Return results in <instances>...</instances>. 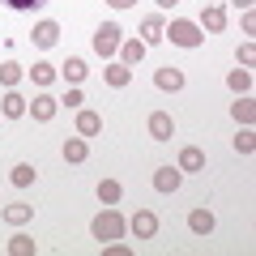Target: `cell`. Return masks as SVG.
<instances>
[{"instance_id":"cell-26","label":"cell","mask_w":256,"mask_h":256,"mask_svg":"<svg viewBox=\"0 0 256 256\" xmlns=\"http://www.w3.org/2000/svg\"><path fill=\"white\" fill-rule=\"evenodd\" d=\"M120 196H124V188H120L116 180H102V184H98V201H102V205H116Z\"/></svg>"},{"instance_id":"cell-2","label":"cell","mask_w":256,"mask_h":256,"mask_svg":"<svg viewBox=\"0 0 256 256\" xmlns=\"http://www.w3.org/2000/svg\"><path fill=\"white\" fill-rule=\"evenodd\" d=\"M162 38H171L175 47H201L205 43V30L196 26V22H184V18H175L171 26H166V34Z\"/></svg>"},{"instance_id":"cell-19","label":"cell","mask_w":256,"mask_h":256,"mask_svg":"<svg viewBox=\"0 0 256 256\" xmlns=\"http://www.w3.org/2000/svg\"><path fill=\"white\" fill-rule=\"evenodd\" d=\"M188 230H192V235H210V230H214V214L210 210H192L188 214Z\"/></svg>"},{"instance_id":"cell-25","label":"cell","mask_w":256,"mask_h":256,"mask_svg":"<svg viewBox=\"0 0 256 256\" xmlns=\"http://www.w3.org/2000/svg\"><path fill=\"white\" fill-rule=\"evenodd\" d=\"M38 248H34V239L30 235H13L9 239V256H34Z\"/></svg>"},{"instance_id":"cell-27","label":"cell","mask_w":256,"mask_h":256,"mask_svg":"<svg viewBox=\"0 0 256 256\" xmlns=\"http://www.w3.org/2000/svg\"><path fill=\"white\" fill-rule=\"evenodd\" d=\"M34 166H30V162H18V166H13V175H9V180L13 184H18V188H30V184H34Z\"/></svg>"},{"instance_id":"cell-34","label":"cell","mask_w":256,"mask_h":256,"mask_svg":"<svg viewBox=\"0 0 256 256\" xmlns=\"http://www.w3.org/2000/svg\"><path fill=\"white\" fill-rule=\"evenodd\" d=\"M158 9H175V4H180V0H154Z\"/></svg>"},{"instance_id":"cell-3","label":"cell","mask_w":256,"mask_h":256,"mask_svg":"<svg viewBox=\"0 0 256 256\" xmlns=\"http://www.w3.org/2000/svg\"><path fill=\"white\" fill-rule=\"evenodd\" d=\"M120 43H124V30H120L116 22H102V26L94 30V52L98 56H116Z\"/></svg>"},{"instance_id":"cell-10","label":"cell","mask_w":256,"mask_h":256,"mask_svg":"<svg viewBox=\"0 0 256 256\" xmlns=\"http://www.w3.org/2000/svg\"><path fill=\"white\" fill-rule=\"evenodd\" d=\"M180 184H184V171H180V166H158V171H154V188H158V192H175Z\"/></svg>"},{"instance_id":"cell-22","label":"cell","mask_w":256,"mask_h":256,"mask_svg":"<svg viewBox=\"0 0 256 256\" xmlns=\"http://www.w3.org/2000/svg\"><path fill=\"white\" fill-rule=\"evenodd\" d=\"M86 73H90V68H86V60H77V56L60 68V77H64V82H73V86H82V82H86Z\"/></svg>"},{"instance_id":"cell-15","label":"cell","mask_w":256,"mask_h":256,"mask_svg":"<svg viewBox=\"0 0 256 256\" xmlns=\"http://www.w3.org/2000/svg\"><path fill=\"white\" fill-rule=\"evenodd\" d=\"M90 158V141L86 137H68L64 141V162H86Z\"/></svg>"},{"instance_id":"cell-20","label":"cell","mask_w":256,"mask_h":256,"mask_svg":"<svg viewBox=\"0 0 256 256\" xmlns=\"http://www.w3.org/2000/svg\"><path fill=\"white\" fill-rule=\"evenodd\" d=\"M22 77H26V68H22V64H13V60L0 64V86H4V90H18Z\"/></svg>"},{"instance_id":"cell-28","label":"cell","mask_w":256,"mask_h":256,"mask_svg":"<svg viewBox=\"0 0 256 256\" xmlns=\"http://www.w3.org/2000/svg\"><path fill=\"white\" fill-rule=\"evenodd\" d=\"M235 150H239V154H252V150H256V132H252V128H239V137H235Z\"/></svg>"},{"instance_id":"cell-1","label":"cell","mask_w":256,"mask_h":256,"mask_svg":"<svg viewBox=\"0 0 256 256\" xmlns=\"http://www.w3.org/2000/svg\"><path fill=\"white\" fill-rule=\"evenodd\" d=\"M124 230H128L124 214H120V210H111V205H107V210H102L98 218L90 222V235L98 239V244H116V239H124Z\"/></svg>"},{"instance_id":"cell-16","label":"cell","mask_w":256,"mask_h":256,"mask_svg":"<svg viewBox=\"0 0 256 256\" xmlns=\"http://www.w3.org/2000/svg\"><path fill=\"white\" fill-rule=\"evenodd\" d=\"M154 86H158V90H184V73L166 64V68H158V73H154Z\"/></svg>"},{"instance_id":"cell-30","label":"cell","mask_w":256,"mask_h":256,"mask_svg":"<svg viewBox=\"0 0 256 256\" xmlns=\"http://www.w3.org/2000/svg\"><path fill=\"white\" fill-rule=\"evenodd\" d=\"M239 64H244V68H252V64H256V43H244V47H239Z\"/></svg>"},{"instance_id":"cell-35","label":"cell","mask_w":256,"mask_h":256,"mask_svg":"<svg viewBox=\"0 0 256 256\" xmlns=\"http://www.w3.org/2000/svg\"><path fill=\"white\" fill-rule=\"evenodd\" d=\"M230 4H239V9H252V4H256V0H230Z\"/></svg>"},{"instance_id":"cell-11","label":"cell","mask_w":256,"mask_h":256,"mask_svg":"<svg viewBox=\"0 0 256 256\" xmlns=\"http://www.w3.org/2000/svg\"><path fill=\"white\" fill-rule=\"evenodd\" d=\"M30 38H34V47H56V43H60V26H56L52 18H43V22L34 26V34H30Z\"/></svg>"},{"instance_id":"cell-9","label":"cell","mask_w":256,"mask_h":256,"mask_svg":"<svg viewBox=\"0 0 256 256\" xmlns=\"http://www.w3.org/2000/svg\"><path fill=\"white\" fill-rule=\"evenodd\" d=\"M201 30H210V34L226 30V9H222V4H205L201 9Z\"/></svg>"},{"instance_id":"cell-21","label":"cell","mask_w":256,"mask_h":256,"mask_svg":"<svg viewBox=\"0 0 256 256\" xmlns=\"http://www.w3.org/2000/svg\"><path fill=\"white\" fill-rule=\"evenodd\" d=\"M230 116H235L239 124H252V120H256V107H252V98H248V94H239V98L230 102Z\"/></svg>"},{"instance_id":"cell-8","label":"cell","mask_w":256,"mask_h":256,"mask_svg":"<svg viewBox=\"0 0 256 256\" xmlns=\"http://www.w3.org/2000/svg\"><path fill=\"white\" fill-rule=\"evenodd\" d=\"M162 34H166V22L158 18V13H150V18L141 22V43L154 47V43H162Z\"/></svg>"},{"instance_id":"cell-13","label":"cell","mask_w":256,"mask_h":256,"mask_svg":"<svg viewBox=\"0 0 256 256\" xmlns=\"http://www.w3.org/2000/svg\"><path fill=\"white\" fill-rule=\"evenodd\" d=\"M26 107H30V102L22 98L18 90H9V94H4V102H0V116H4V120H22V116H26Z\"/></svg>"},{"instance_id":"cell-4","label":"cell","mask_w":256,"mask_h":256,"mask_svg":"<svg viewBox=\"0 0 256 256\" xmlns=\"http://www.w3.org/2000/svg\"><path fill=\"white\" fill-rule=\"evenodd\" d=\"M56 111H60V98H52V94H34V102L26 107V116H34L38 124H52Z\"/></svg>"},{"instance_id":"cell-18","label":"cell","mask_w":256,"mask_h":256,"mask_svg":"<svg viewBox=\"0 0 256 256\" xmlns=\"http://www.w3.org/2000/svg\"><path fill=\"white\" fill-rule=\"evenodd\" d=\"M34 218V205H4V222H9V226H26V222Z\"/></svg>"},{"instance_id":"cell-17","label":"cell","mask_w":256,"mask_h":256,"mask_svg":"<svg viewBox=\"0 0 256 256\" xmlns=\"http://www.w3.org/2000/svg\"><path fill=\"white\" fill-rule=\"evenodd\" d=\"M180 171H184V175H188V171H205V154H201L196 146H184V150H180Z\"/></svg>"},{"instance_id":"cell-32","label":"cell","mask_w":256,"mask_h":256,"mask_svg":"<svg viewBox=\"0 0 256 256\" xmlns=\"http://www.w3.org/2000/svg\"><path fill=\"white\" fill-rule=\"evenodd\" d=\"M244 34H256V13L248 9V18H244Z\"/></svg>"},{"instance_id":"cell-29","label":"cell","mask_w":256,"mask_h":256,"mask_svg":"<svg viewBox=\"0 0 256 256\" xmlns=\"http://www.w3.org/2000/svg\"><path fill=\"white\" fill-rule=\"evenodd\" d=\"M4 4H9L13 13H34V9H43L47 0H4Z\"/></svg>"},{"instance_id":"cell-12","label":"cell","mask_w":256,"mask_h":256,"mask_svg":"<svg viewBox=\"0 0 256 256\" xmlns=\"http://www.w3.org/2000/svg\"><path fill=\"white\" fill-rule=\"evenodd\" d=\"M141 60H146V43H141V38H124V43H120V64L132 68V64H141Z\"/></svg>"},{"instance_id":"cell-6","label":"cell","mask_w":256,"mask_h":256,"mask_svg":"<svg viewBox=\"0 0 256 256\" xmlns=\"http://www.w3.org/2000/svg\"><path fill=\"white\" fill-rule=\"evenodd\" d=\"M94 132H102V116L90 107H77V137H94Z\"/></svg>"},{"instance_id":"cell-24","label":"cell","mask_w":256,"mask_h":256,"mask_svg":"<svg viewBox=\"0 0 256 256\" xmlns=\"http://www.w3.org/2000/svg\"><path fill=\"white\" fill-rule=\"evenodd\" d=\"M226 86H230L235 94H248V90H252V73H248V68H230V73H226Z\"/></svg>"},{"instance_id":"cell-33","label":"cell","mask_w":256,"mask_h":256,"mask_svg":"<svg viewBox=\"0 0 256 256\" xmlns=\"http://www.w3.org/2000/svg\"><path fill=\"white\" fill-rule=\"evenodd\" d=\"M111 9H132V4H137V0H107Z\"/></svg>"},{"instance_id":"cell-23","label":"cell","mask_w":256,"mask_h":256,"mask_svg":"<svg viewBox=\"0 0 256 256\" xmlns=\"http://www.w3.org/2000/svg\"><path fill=\"white\" fill-rule=\"evenodd\" d=\"M26 77L34 86H52L56 77H60V68H52V64H34V68H26Z\"/></svg>"},{"instance_id":"cell-31","label":"cell","mask_w":256,"mask_h":256,"mask_svg":"<svg viewBox=\"0 0 256 256\" xmlns=\"http://www.w3.org/2000/svg\"><path fill=\"white\" fill-rule=\"evenodd\" d=\"M82 102H86V94H82V90H77V86H73V90H68V98H64V107H73V111H77V107H82Z\"/></svg>"},{"instance_id":"cell-5","label":"cell","mask_w":256,"mask_h":256,"mask_svg":"<svg viewBox=\"0 0 256 256\" xmlns=\"http://www.w3.org/2000/svg\"><path fill=\"white\" fill-rule=\"evenodd\" d=\"M128 226H132V235H137V239H154L158 235V214L154 210H137Z\"/></svg>"},{"instance_id":"cell-14","label":"cell","mask_w":256,"mask_h":256,"mask_svg":"<svg viewBox=\"0 0 256 256\" xmlns=\"http://www.w3.org/2000/svg\"><path fill=\"white\" fill-rule=\"evenodd\" d=\"M102 82H107L111 90H124V86L132 82V68H128V64H111V68H102Z\"/></svg>"},{"instance_id":"cell-7","label":"cell","mask_w":256,"mask_h":256,"mask_svg":"<svg viewBox=\"0 0 256 256\" xmlns=\"http://www.w3.org/2000/svg\"><path fill=\"white\" fill-rule=\"evenodd\" d=\"M150 137L154 141H171L175 137V120L166 116V111H154V116H150Z\"/></svg>"}]
</instances>
